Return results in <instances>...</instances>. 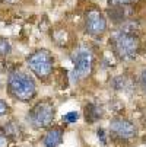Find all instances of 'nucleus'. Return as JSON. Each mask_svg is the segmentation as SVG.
I'll use <instances>...</instances> for the list:
<instances>
[{"label": "nucleus", "instance_id": "obj_3", "mask_svg": "<svg viewBox=\"0 0 146 147\" xmlns=\"http://www.w3.org/2000/svg\"><path fill=\"white\" fill-rule=\"evenodd\" d=\"M26 64L34 74L44 79L53 71V57L47 50H38L26 58Z\"/></svg>", "mask_w": 146, "mask_h": 147}, {"label": "nucleus", "instance_id": "obj_9", "mask_svg": "<svg viewBox=\"0 0 146 147\" xmlns=\"http://www.w3.org/2000/svg\"><path fill=\"white\" fill-rule=\"evenodd\" d=\"M77 118H79V114L76 112V111H72V112H69V114H66V115H63V122H67V124H72V122H76L77 121Z\"/></svg>", "mask_w": 146, "mask_h": 147}, {"label": "nucleus", "instance_id": "obj_11", "mask_svg": "<svg viewBox=\"0 0 146 147\" xmlns=\"http://www.w3.org/2000/svg\"><path fill=\"white\" fill-rule=\"evenodd\" d=\"M7 111H9V105H7L3 99H0V117L6 115V114H7Z\"/></svg>", "mask_w": 146, "mask_h": 147}, {"label": "nucleus", "instance_id": "obj_4", "mask_svg": "<svg viewBox=\"0 0 146 147\" xmlns=\"http://www.w3.org/2000/svg\"><path fill=\"white\" fill-rule=\"evenodd\" d=\"M54 118V108L48 102H39L31 109L29 121L35 128H44L51 124Z\"/></svg>", "mask_w": 146, "mask_h": 147}, {"label": "nucleus", "instance_id": "obj_16", "mask_svg": "<svg viewBox=\"0 0 146 147\" xmlns=\"http://www.w3.org/2000/svg\"><path fill=\"white\" fill-rule=\"evenodd\" d=\"M7 2H15V0H7Z\"/></svg>", "mask_w": 146, "mask_h": 147}, {"label": "nucleus", "instance_id": "obj_15", "mask_svg": "<svg viewBox=\"0 0 146 147\" xmlns=\"http://www.w3.org/2000/svg\"><path fill=\"white\" fill-rule=\"evenodd\" d=\"M113 3H117V5H121V3H129L132 0H111Z\"/></svg>", "mask_w": 146, "mask_h": 147}, {"label": "nucleus", "instance_id": "obj_5", "mask_svg": "<svg viewBox=\"0 0 146 147\" xmlns=\"http://www.w3.org/2000/svg\"><path fill=\"white\" fill-rule=\"evenodd\" d=\"M91 67H92V54L89 50L82 48L76 53L75 55V70H73V77L82 79L86 77L91 73Z\"/></svg>", "mask_w": 146, "mask_h": 147}, {"label": "nucleus", "instance_id": "obj_14", "mask_svg": "<svg viewBox=\"0 0 146 147\" xmlns=\"http://www.w3.org/2000/svg\"><path fill=\"white\" fill-rule=\"evenodd\" d=\"M98 137L102 140V143H105V136H104V130H98Z\"/></svg>", "mask_w": 146, "mask_h": 147}, {"label": "nucleus", "instance_id": "obj_12", "mask_svg": "<svg viewBox=\"0 0 146 147\" xmlns=\"http://www.w3.org/2000/svg\"><path fill=\"white\" fill-rule=\"evenodd\" d=\"M7 146V140L3 134H0V147H6Z\"/></svg>", "mask_w": 146, "mask_h": 147}, {"label": "nucleus", "instance_id": "obj_13", "mask_svg": "<svg viewBox=\"0 0 146 147\" xmlns=\"http://www.w3.org/2000/svg\"><path fill=\"white\" fill-rule=\"evenodd\" d=\"M142 85H143V88L146 90V69L142 70Z\"/></svg>", "mask_w": 146, "mask_h": 147}, {"label": "nucleus", "instance_id": "obj_10", "mask_svg": "<svg viewBox=\"0 0 146 147\" xmlns=\"http://www.w3.org/2000/svg\"><path fill=\"white\" fill-rule=\"evenodd\" d=\"M9 53H10V44L7 42L6 39L0 38V54L6 55V54H9Z\"/></svg>", "mask_w": 146, "mask_h": 147}, {"label": "nucleus", "instance_id": "obj_2", "mask_svg": "<svg viewBox=\"0 0 146 147\" xmlns=\"http://www.w3.org/2000/svg\"><path fill=\"white\" fill-rule=\"evenodd\" d=\"M113 47L115 54L123 60H130L137 51V38L129 31H118L113 35Z\"/></svg>", "mask_w": 146, "mask_h": 147}, {"label": "nucleus", "instance_id": "obj_6", "mask_svg": "<svg viewBox=\"0 0 146 147\" xmlns=\"http://www.w3.org/2000/svg\"><path fill=\"white\" fill-rule=\"evenodd\" d=\"M85 26H86V31L88 34L91 35H101L105 32L107 29V22H105V18L102 16L101 12L98 10H92L86 15V19H85Z\"/></svg>", "mask_w": 146, "mask_h": 147}, {"label": "nucleus", "instance_id": "obj_1", "mask_svg": "<svg viewBox=\"0 0 146 147\" xmlns=\"http://www.w3.org/2000/svg\"><path fill=\"white\" fill-rule=\"evenodd\" d=\"M9 93L19 100H31L37 93L34 79L24 71H13L7 80Z\"/></svg>", "mask_w": 146, "mask_h": 147}, {"label": "nucleus", "instance_id": "obj_7", "mask_svg": "<svg viewBox=\"0 0 146 147\" xmlns=\"http://www.w3.org/2000/svg\"><path fill=\"white\" fill-rule=\"evenodd\" d=\"M110 128H111V131H113L115 136H118V137H121V138H130V137H133V136L136 134L134 125H133L130 121L123 119V118H115V119H113L111 124H110Z\"/></svg>", "mask_w": 146, "mask_h": 147}, {"label": "nucleus", "instance_id": "obj_8", "mask_svg": "<svg viewBox=\"0 0 146 147\" xmlns=\"http://www.w3.org/2000/svg\"><path fill=\"white\" fill-rule=\"evenodd\" d=\"M61 138H63V136H61V130L53 128V130H50L45 134V137H44V146L45 147H58L60 143H61Z\"/></svg>", "mask_w": 146, "mask_h": 147}]
</instances>
